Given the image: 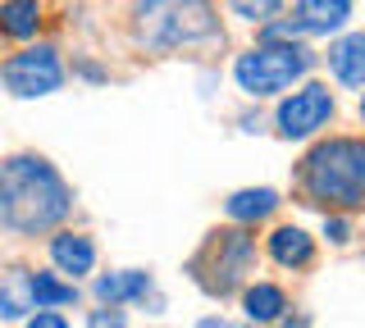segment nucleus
<instances>
[{
  "label": "nucleus",
  "mask_w": 365,
  "mask_h": 328,
  "mask_svg": "<svg viewBox=\"0 0 365 328\" xmlns=\"http://www.w3.org/2000/svg\"><path fill=\"white\" fill-rule=\"evenodd\" d=\"M68 183L41 155H9L0 169V223L14 237H37L68 219Z\"/></svg>",
  "instance_id": "f257e3e1"
},
{
  "label": "nucleus",
  "mask_w": 365,
  "mask_h": 328,
  "mask_svg": "<svg viewBox=\"0 0 365 328\" xmlns=\"http://www.w3.org/2000/svg\"><path fill=\"white\" fill-rule=\"evenodd\" d=\"M302 191L315 206L361 210L365 206V142L329 137L302 160Z\"/></svg>",
  "instance_id": "f03ea898"
},
{
  "label": "nucleus",
  "mask_w": 365,
  "mask_h": 328,
  "mask_svg": "<svg viewBox=\"0 0 365 328\" xmlns=\"http://www.w3.org/2000/svg\"><path fill=\"white\" fill-rule=\"evenodd\" d=\"M220 37L210 0H137V41L146 51H182Z\"/></svg>",
  "instance_id": "7ed1b4c3"
},
{
  "label": "nucleus",
  "mask_w": 365,
  "mask_h": 328,
  "mask_svg": "<svg viewBox=\"0 0 365 328\" xmlns=\"http://www.w3.org/2000/svg\"><path fill=\"white\" fill-rule=\"evenodd\" d=\"M251 265H256V237H251V228H220L205 237L201 255L192 260V278L210 297H228V292H237L247 282Z\"/></svg>",
  "instance_id": "20e7f679"
},
{
  "label": "nucleus",
  "mask_w": 365,
  "mask_h": 328,
  "mask_svg": "<svg viewBox=\"0 0 365 328\" xmlns=\"http://www.w3.org/2000/svg\"><path fill=\"white\" fill-rule=\"evenodd\" d=\"M315 64V55L306 46H256L247 55H237L233 64V78L237 87H242L247 96H279L288 92V87L297 83V78H306Z\"/></svg>",
  "instance_id": "39448f33"
},
{
  "label": "nucleus",
  "mask_w": 365,
  "mask_h": 328,
  "mask_svg": "<svg viewBox=\"0 0 365 328\" xmlns=\"http://www.w3.org/2000/svg\"><path fill=\"white\" fill-rule=\"evenodd\" d=\"M329 119H334V96H329L324 83H306L302 92H292L288 100H279V115H274L279 137H288V142L315 137Z\"/></svg>",
  "instance_id": "423d86ee"
},
{
  "label": "nucleus",
  "mask_w": 365,
  "mask_h": 328,
  "mask_svg": "<svg viewBox=\"0 0 365 328\" xmlns=\"http://www.w3.org/2000/svg\"><path fill=\"white\" fill-rule=\"evenodd\" d=\"M60 83H64V64H60V55L51 46H32V51L5 60V87L14 96H23V100L60 92Z\"/></svg>",
  "instance_id": "0eeeda50"
},
{
  "label": "nucleus",
  "mask_w": 365,
  "mask_h": 328,
  "mask_svg": "<svg viewBox=\"0 0 365 328\" xmlns=\"http://www.w3.org/2000/svg\"><path fill=\"white\" fill-rule=\"evenodd\" d=\"M155 287H151V274L142 269H123V274H101L96 278V301L101 305H123V301H151Z\"/></svg>",
  "instance_id": "6e6552de"
},
{
  "label": "nucleus",
  "mask_w": 365,
  "mask_h": 328,
  "mask_svg": "<svg viewBox=\"0 0 365 328\" xmlns=\"http://www.w3.org/2000/svg\"><path fill=\"white\" fill-rule=\"evenodd\" d=\"M351 18V0H297V23L306 37H329Z\"/></svg>",
  "instance_id": "1a4fd4ad"
},
{
  "label": "nucleus",
  "mask_w": 365,
  "mask_h": 328,
  "mask_svg": "<svg viewBox=\"0 0 365 328\" xmlns=\"http://www.w3.org/2000/svg\"><path fill=\"white\" fill-rule=\"evenodd\" d=\"M269 260L283 269H306L315 260V237L302 233L297 223H283V228L269 233Z\"/></svg>",
  "instance_id": "9d476101"
},
{
  "label": "nucleus",
  "mask_w": 365,
  "mask_h": 328,
  "mask_svg": "<svg viewBox=\"0 0 365 328\" xmlns=\"http://www.w3.org/2000/svg\"><path fill=\"white\" fill-rule=\"evenodd\" d=\"M51 265L60 269V274H91V265H96V246H91V237L83 233H55L51 237Z\"/></svg>",
  "instance_id": "9b49d317"
},
{
  "label": "nucleus",
  "mask_w": 365,
  "mask_h": 328,
  "mask_svg": "<svg viewBox=\"0 0 365 328\" xmlns=\"http://www.w3.org/2000/svg\"><path fill=\"white\" fill-rule=\"evenodd\" d=\"M329 69H334L338 83L365 87V32H347L329 46Z\"/></svg>",
  "instance_id": "f8f14e48"
},
{
  "label": "nucleus",
  "mask_w": 365,
  "mask_h": 328,
  "mask_svg": "<svg viewBox=\"0 0 365 328\" xmlns=\"http://www.w3.org/2000/svg\"><path fill=\"white\" fill-rule=\"evenodd\" d=\"M224 210H228V219H233L237 228H247V223H260V219H269V214L279 210V191H274V187H247V191H233Z\"/></svg>",
  "instance_id": "ddd939ff"
},
{
  "label": "nucleus",
  "mask_w": 365,
  "mask_h": 328,
  "mask_svg": "<svg viewBox=\"0 0 365 328\" xmlns=\"http://www.w3.org/2000/svg\"><path fill=\"white\" fill-rule=\"evenodd\" d=\"M242 310L251 324H274L288 314V297L274 282H251V287H242Z\"/></svg>",
  "instance_id": "4468645a"
},
{
  "label": "nucleus",
  "mask_w": 365,
  "mask_h": 328,
  "mask_svg": "<svg viewBox=\"0 0 365 328\" xmlns=\"http://www.w3.org/2000/svg\"><path fill=\"white\" fill-rule=\"evenodd\" d=\"M0 28H5V37H14V41L37 37L41 5H37V0H5V5H0Z\"/></svg>",
  "instance_id": "2eb2a0df"
},
{
  "label": "nucleus",
  "mask_w": 365,
  "mask_h": 328,
  "mask_svg": "<svg viewBox=\"0 0 365 328\" xmlns=\"http://www.w3.org/2000/svg\"><path fill=\"white\" fill-rule=\"evenodd\" d=\"M28 310H37V297H32V274H28V269H9L5 287H0V314H5V319H23Z\"/></svg>",
  "instance_id": "dca6fc26"
},
{
  "label": "nucleus",
  "mask_w": 365,
  "mask_h": 328,
  "mask_svg": "<svg viewBox=\"0 0 365 328\" xmlns=\"http://www.w3.org/2000/svg\"><path fill=\"white\" fill-rule=\"evenodd\" d=\"M32 297H37V310L73 305L78 301V282H64L60 274H32Z\"/></svg>",
  "instance_id": "f3484780"
},
{
  "label": "nucleus",
  "mask_w": 365,
  "mask_h": 328,
  "mask_svg": "<svg viewBox=\"0 0 365 328\" xmlns=\"http://www.w3.org/2000/svg\"><path fill=\"white\" fill-rule=\"evenodd\" d=\"M228 5H233V14L237 18H247V23H274V14H279L283 9V0H228Z\"/></svg>",
  "instance_id": "a211bd4d"
},
{
  "label": "nucleus",
  "mask_w": 365,
  "mask_h": 328,
  "mask_svg": "<svg viewBox=\"0 0 365 328\" xmlns=\"http://www.w3.org/2000/svg\"><path fill=\"white\" fill-rule=\"evenodd\" d=\"M87 328H128V324H123V310H119V305H101V310H91Z\"/></svg>",
  "instance_id": "6ab92c4d"
},
{
  "label": "nucleus",
  "mask_w": 365,
  "mask_h": 328,
  "mask_svg": "<svg viewBox=\"0 0 365 328\" xmlns=\"http://www.w3.org/2000/svg\"><path fill=\"white\" fill-rule=\"evenodd\" d=\"M324 237H329V242H347V237H351V223L347 219H342V214H324Z\"/></svg>",
  "instance_id": "aec40b11"
},
{
  "label": "nucleus",
  "mask_w": 365,
  "mask_h": 328,
  "mask_svg": "<svg viewBox=\"0 0 365 328\" xmlns=\"http://www.w3.org/2000/svg\"><path fill=\"white\" fill-rule=\"evenodd\" d=\"M28 328H68V319H64L60 310H37V314L28 319Z\"/></svg>",
  "instance_id": "412c9836"
},
{
  "label": "nucleus",
  "mask_w": 365,
  "mask_h": 328,
  "mask_svg": "<svg viewBox=\"0 0 365 328\" xmlns=\"http://www.w3.org/2000/svg\"><path fill=\"white\" fill-rule=\"evenodd\" d=\"M197 328H233V324H228V319H220V314H210V319H201Z\"/></svg>",
  "instance_id": "4be33fe9"
},
{
  "label": "nucleus",
  "mask_w": 365,
  "mask_h": 328,
  "mask_svg": "<svg viewBox=\"0 0 365 328\" xmlns=\"http://www.w3.org/2000/svg\"><path fill=\"white\" fill-rule=\"evenodd\" d=\"M361 119H365V96H361Z\"/></svg>",
  "instance_id": "5701e85b"
}]
</instances>
